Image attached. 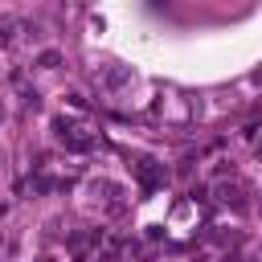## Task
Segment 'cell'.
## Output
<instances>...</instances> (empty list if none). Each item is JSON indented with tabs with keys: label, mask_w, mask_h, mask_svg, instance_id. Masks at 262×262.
Wrapping results in <instances>:
<instances>
[{
	"label": "cell",
	"mask_w": 262,
	"mask_h": 262,
	"mask_svg": "<svg viewBox=\"0 0 262 262\" xmlns=\"http://www.w3.org/2000/svg\"><path fill=\"white\" fill-rule=\"evenodd\" d=\"M135 176H139L143 184H156V180H164V168H156V160H139V164H135Z\"/></svg>",
	"instance_id": "cell-1"
},
{
	"label": "cell",
	"mask_w": 262,
	"mask_h": 262,
	"mask_svg": "<svg viewBox=\"0 0 262 262\" xmlns=\"http://www.w3.org/2000/svg\"><path fill=\"white\" fill-rule=\"evenodd\" d=\"M98 262H115V254H102V258H98Z\"/></svg>",
	"instance_id": "cell-2"
}]
</instances>
